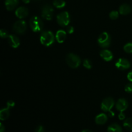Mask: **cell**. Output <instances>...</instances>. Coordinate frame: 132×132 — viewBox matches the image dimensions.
Wrapping results in <instances>:
<instances>
[{"label": "cell", "instance_id": "obj_1", "mask_svg": "<svg viewBox=\"0 0 132 132\" xmlns=\"http://www.w3.org/2000/svg\"><path fill=\"white\" fill-rule=\"evenodd\" d=\"M55 36L50 30H44L40 36V42L45 46H50L55 42Z\"/></svg>", "mask_w": 132, "mask_h": 132}, {"label": "cell", "instance_id": "obj_2", "mask_svg": "<svg viewBox=\"0 0 132 132\" xmlns=\"http://www.w3.org/2000/svg\"><path fill=\"white\" fill-rule=\"evenodd\" d=\"M29 24L31 29L34 32H41L43 29L44 23L41 18L38 16L32 17L30 19Z\"/></svg>", "mask_w": 132, "mask_h": 132}, {"label": "cell", "instance_id": "obj_3", "mask_svg": "<svg viewBox=\"0 0 132 132\" xmlns=\"http://www.w3.org/2000/svg\"><path fill=\"white\" fill-rule=\"evenodd\" d=\"M66 61L67 64L72 68H77L81 65V60L79 57L76 54H68L66 57Z\"/></svg>", "mask_w": 132, "mask_h": 132}, {"label": "cell", "instance_id": "obj_4", "mask_svg": "<svg viewBox=\"0 0 132 132\" xmlns=\"http://www.w3.org/2000/svg\"><path fill=\"white\" fill-rule=\"evenodd\" d=\"M97 42L99 46L103 48L109 47L111 43L110 36L107 32H103L99 35Z\"/></svg>", "mask_w": 132, "mask_h": 132}, {"label": "cell", "instance_id": "obj_5", "mask_svg": "<svg viewBox=\"0 0 132 132\" xmlns=\"http://www.w3.org/2000/svg\"><path fill=\"white\" fill-rule=\"evenodd\" d=\"M57 22L61 27H67L70 22V16L68 12L64 11L58 14L57 16Z\"/></svg>", "mask_w": 132, "mask_h": 132}, {"label": "cell", "instance_id": "obj_6", "mask_svg": "<svg viewBox=\"0 0 132 132\" xmlns=\"http://www.w3.org/2000/svg\"><path fill=\"white\" fill-rule=\"evenodd\" d=\"M54 15V9L49 4H46L41 9V16L43 19L50 21L52 19Z\"/></svg>", "mask_w": 132, "mask_h": 132}, {"label": "cell", "instance_id": "obj_7", "mask_svg": "<svg viewBox=\"0 0 132 132\" xmlns=\"http://www.w3.org/2000/svg\"><path fill=\"white\" fill-rule=\"evenodd\" d=\"M13 30L17 34H23L27 30V23L24 20H18L13 25Z\"/></svg>", "mask_w": 132, "mask_h": 132}, {"label": "cell", "instance_id": "obj_8", "mask_svg": "<svg viewBox=\"0 0 132 132\" xmlns=\"http://www.w3.org/2000/svg\"><path fill=\"white\" fill-rule=\"evenodd\" d=\"M115 104L114 99L112 97H107L103 101L101 105V108L103 111L109 112L112 109Z\"/></svg>", "mask_w": 132, "mask_h": 132}, {"label": "cell", "instance_id": "obj_9", "mask_svg": "<svg viewBox=\"0 0 132 132\" xmlns=\"http://www.w3.org/2000/svg\"><path fill=\"white\" fill-rule=\"evenodd\" d=\"M116 67L120 70H125L130 67V63L128 59L120 58L116 63Z\"/></svg>", "mask_w": 132, "mask_h": 132}, {"label": "cell", "instance_id": "obj_10", "mask_svg": "<svg viewBox=\"0 0 132 132\" xmlns=\"http://www.w3.org/2000/svg\"><path fill=\"white\" fill-rule=\"evenodd\" d=\"M116 106L117 110H119L121 112H123L128 107V103L127 100L122 98V99H119L117 101Z\"/></svg>", "mask_w": 132, "mask_h": 132}, {"label": "cell", "instance_id": "obj_11", "mask_svg": "<svg viewBox=\"0 0 132 132\" xmlns=\"http://www.w3.org/2000/svg\"><path fill=\"white\" fill-rule=\"evenodd\" d=\"M15 14L17 18H18L19 19H24L28 15V10L24 6H20L16 9Z\"/></svg>", "mask_w": 132, "mask_h": 132}, {"label": "cell", "instance_id": "obj_12", "mask_svg": "<svg viewBox=\"0 0 132 132\" xmlns=\"http://www.w3.org/2000/svg\"><path fill=\"white\" fill-rule=\"evenodd\" d=\"M8 41H9V43L10 45V46H12L14 48H16L20 45L19 39L18 38V36L14 34L9 35V37H8Z\"/></svg>", "mask_w": 132, "mask_h": 132}, {"label": "cell", "instance_id": "obj_13", "mask_svg": "<svg viewBox=\"0 0 132 132\" xmlns=\"http://www.w3.org/2000/svg\"><path fill=\"white\" fill-rule=\"evenodd\" d=\"M100 56L106 61H110L113 58V53L110 51L105 49L100 52Z\"/></svg>", "mask_w": 132, "mask_h": 132}, {"label": "cell", "instance_id": "obj_14", "mask_svg": "<svg viewBox=\"0 0 132 132\" xmlns=\"http://www.w3.org/2000/svg\"><path fill=\"white\" fill-rule=\"evenodd\" d=\"M55 39L59 43H62L67 39V32L63 30H59L56 32Z\"/></svg>", "mask_w": 132, "mask_h": 132}, {"label": "cell", "instance_id": "obj_15", "mask_svg": "<svg viewBox=\"0 0 132 132\" xmlns=\"http://www.w3.org/2000/svg\"><path fill=\"white\" fill-rule=\"evenodd\" d=\"M19 3V0H5V6L8 10H13Z\"/></svg>", "mask_w": 132, "mask_h": 132}, {"label": "cell", "instance_id": "obj_16", "mask_svg": "<svg viewBox=\"0 0 132 132\" xmlns=\"http://www.w3.org/2000/svg\"><path fill=\"white\" fill-rule=\"evenodd\" d=\"M95 121L96 124H97V125H104L108 121V116L104 114V113H101V114L96 116Z\"/></svg>", "mask_w": 132, "mask_h": 132}, {"label": "cell", "instance_id": "obj_17", "mask_svg": "<svg viewBox=\"0 0 132 132\" xmlns=\"http://www.w3.org/2000/svg\"><path fill=\"white\" fill-rule=\"evenodd\" d=\"M131 12V7L128 4H122L119 7V13L121 15H128Z\"/></svg>", "mask_w": 132, "mask_h": 132}, {"label": "cell", "instance_id": "obj_18", "mask_svg": "<svg viewBox=\"0 0 132 132\" xmlns=\"http://www.w3.org/2000/svg\"><path fill=\"white\" fill-rule=\"evenodd\" d=\"M10 116V111L9 108H3L0 111V119L1 121H5Z\"/></svg>", "mask_w": 132, "mask_h": 132}, {"label": "cell", "instance_id": "obj_19", "mask_svg": "<svg viewBox=\"0 0 132 132\" xmlns=\"http://www.w3.org/2000/svg\"><path fill=\"white\" fill-rule=\"evenodd\" d=\"M108 132H122V128L117 124L114 123L110 125L108 128Z\"/></svg>", "mask_w": 132, "mask_h": 132}, {"label": "cell", "instance_id": "obj_20", "mask_svg": "<svg viewBox=\"0 0 132 132\" xmlns=\"http://www.w3.org/2000/svg\"><path fill=\"white\" fill-rule=\"evenodd\" d=\"M66 5V2L64 0H54L53 5L57 9H62Z\"/></svg>", "mask_w": 132, "mask_h": 132}, {"label": "cell", "instance_id": "obj_21", "mask_svg": "<svg viewBox=\"0 0 132 132\" xmlns=\"http://www.w3.org/2000/svg\"><path fill=\"white\" fill-rule=\"evenodd\" d=\"M123 125L126 130L132 131V118H128L125 120Z\"/></svg>", "mask_w": 132, "mask_h": 132}, {"label": "cell", "instance_id": "obj_22", "mask_svg": "<svg viewBox=\"0 0 132 132\" xmlns=\"http://www.w3.org/2000/svg\"><path fill=\"white\" fill-rule=\"evenodd\" d=\"M124 50L126 53L128 54H132V43H126L124 46Z\"/></svg>", "mask_w": 132, "mask_h": 132}, {"label": "cell", "instance_id": "obj_23", "mask_svg": "<svg viewBox=\"0 0 132 132\" xmlns=\"http://www.w3.org/2000/svg\"><path fill=\"white\" fill-rule=\"evenodd\" d=\"M119 17V12L116 10H113L110 13V19H113V20H116Z\"/></svg>", "mask_w": 132, "mask_h": 132}, {"label": "cell", "instance_id": "obj_24", "mask_svg": "<svg viewBox=\"0 0 132 132\" xmlns=\"http://www.w3.org/2000/svg\"><path fill=\"white\" fill-rule=\"evenodd\" d=\"M83 66L86 69H91L92 66V62L89 59H85L83 61Z\"/></svg>", "mask_w": 132, "mask_h": 132}, {"label": "cell", "instance_id": "obj_25", "mask_svg": "<svg viewBox=\"0 0 132 132\" xmlns=\"http://www.w3.org/2000/svg\"><path fill=\"white\" fill-rule=\"evenodd\" d=\"M0 36L2 39H5V38H7L9 37V33H8L7 31L5 29H1L0 30Z\"/></svg>", "mask_w": 132, "mask_h": 132}, {"label": "cell", "instance_id": "obj_26", "mask_svg": "<svg viewBox=\"0 0 132 132\" xmlns=\"http://www.w3.org/2000/svg\"><path fill=\"white\" fill-rule=\"evenodd\" d=\"M125 91L127 93H132V83H128L125 86Z\"/></svg>", "mask_w": 132, "mask_h": 132}, {"label": "cell", "instance_id": "obj_27", "mask_svg": "<svg viewBox=\"0 0 132 132\" xmlns=\"http://www.w3.org/2000/svg\"><path fill=\"white\" fill-rule=\"evenodd\" d=\"M6 105H7V108H9V109L11 108H13L15 105V103H14L13 101H9L7 102L6 103Z\"/></svg>", "mask_w": 132, "mask_h": 132}, {"label": "cell", "instance_id": "obj_28", "mask_svg": "<svg viewBox=\"0 0 132 132\" xmlns=\"http://www.w3.org/2000/svg\"><path fill=\"white\" fill-rule=\"evenodd\" d=\"M67 32H68V34H71L73 33V31H74V28H73V27H72V26H68V27H67Z\"/></svg>", "mask_w": 132, "mask_h": 132}, {"label": "cell", "instance_id": "obj_29", "mask_svg": "<svg viewBox=\"0 0 132 132\" xmlns=\"http://www.w3.org/2000/svg\"><path fill=\"white\" fill-rule=\"evenodd\" d=\"M35 132H45V129H44L43 126H39L36 128Z\"/></svg>", "mask_w": 132, "mask_h": 132}, {"label": "cell", "instance_id": "obj_30", "mask_svg": "<svg viewBox=\"0 0 132 132\" xmlns=\"http://www.w3.org/2000/svg\"><path fill=\"white\" fill-rule=\"evenodd\" d=\"M127 78H128V79L129 80V81L132 82V71H131V72H129V73H128Z\"/></svg>", "mask_w": 132, "mask_h": 132}, {"label": "cell", "instance_id": "obj_31", "mask_svg": "<svg viewBox=\"0 0 132 132\" xmlns=\"http://www.w3.org/2000/svg\"><path fill=\"white\" fill-rule=\"evenodd\" d=\"M119 118L120 120H124L125 119V115L122 112H121L120 114L119 115Z\"/></svg>", "mask_w": 132, "mask_h": 132}, {"label": "cell", "instance_id": "obj_32", "mask_svg": "<svg viewBox=\"0 0 132 132\" xmlns=\"http://www.w3.org/2000/svg\"><path fill=\"white\" fill-rule=\"evenodd\" d=\"M5 126H3V125L2 123L0 124V132H4L5 131Z\"/></svg>", "mask_w": 132, "mask_h": 132}, {"label": "cell", "instance_id": "obj_33", "mask_svg": "<svg viewBox=\"0 0 132 132\" xmlns=\"http://www.w3.org/2000/svg\"><path fill=\"white\" fill-rule=\"evenodd\" d=\"M109 116L110 117H113V116H114V113H113V112H112V111H110V112H109Z\"/></svg>", "mask_w": 132, "mask_h": 132}, {"label": "cell", "instance_id": "obj_34", "mask_svg": "<svg viewBox=\"0 0 132 132\" xmlns=\"http://www.w3.org/2000/svg\"><path fill=\"white\" fill-rule=\"evenodd\" d=\"M22 1H23L24 3H30V0H22Z\"/></svg>", "mask_w": 132, "mask_h": 132}, {"label": "cell", "instance_id": "obj_35", "mask_svg": "<svg viewBox=\"0 0 132 132\" xmlns=\"http://www.w3.org/2000/svg\"><path fill=\"white\" fill-rule=\"evenodd\" d=\"M82 132H92L91 130H83Z\"/></svg>", "mask_w": 132, "mask_h": 132}]
</instances>
